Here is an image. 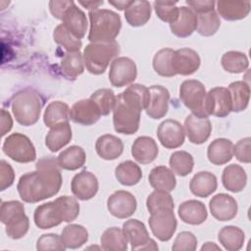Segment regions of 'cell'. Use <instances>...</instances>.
I'll use <instances>...</instances> for the list:
<instances>
[{"instance_id": "d590c367", "label": "cell", "mask_w": 251, "mask_h": 251, "mask_svg": "<svg viewBox=\"0 0 251 251\" xmlns=\"http://www.w3.org/2000/svg\"><path fill=\"white\" fill-rule=\"evenodd\" d=\"M228 91L231 99V111L239 113L244 111L250 99V87L245 81L237 80L228 85Z\"/></svg>"}, {"instance_id": "60d3db41", "label": "cell", "mask_w": 251, "mask_h": 251, "mask_svg": "<svg viewBox=\"0 0 251 251\" xmlns=\"http://www.w3.org/2000/svg\"><path fill=\"white\" fill-rule=\"evenodd\" d=\"M61 71L68 79H75L84 71L82 54L77 52H67L61 61Z\"/></svg>"}, {"instance_id": "7402d4cb", "label": "cell", "mask_w": 251, "mask_h": 251, "mask_svg": "<svg viewBox=\"0 0 251 251\" xmlns=\"http://www.w3.org/2000/svg\"><path fill=\"white\" fill-rule=\"evenodd\" d=\"M172 32L177 37H187L197 28V14L189 7H179L177 20L170 24Z\"/></svg>"}, {"instance_id": "f5cc1de1", "label": "cell", "mask_w": 251, "mask_h": 251, "mask_svg": "<svg viewBox=\"0 0 251 251\" xmlns=\"http://www.w3.org/2000/svg\"><path fill=\"white\" fill-rule=\"evenodd\" d=\"M197 248V238L190 231L179 232L172 246L174 251H194Z\"/></svg>"}, {"instance_id": "6125c7cd", "label": "cell", "mask_w": 251, "mask_h": 251, "mask_svg": "<svg viewBox=\"0 0 251 251\" xmlns=\"http://www.w3.org/2000/svg\"><path fill=\"white\" fill-rule=\"evenodd\" d=\"M201 250H220L221 251V248L216 245L214 242H206L202 247H201Z\"/></svg>"}, {"instance_id": "e0dca14e", "label": "cell", "mask_w": 251, "mask_h": 251, "mask_svg": "<svg viewBox=\"0 0 251 251\" xmlns=\"http://www.w3.org/2000/svg\"><path fill=\"white\" fill-rule=\"evenodd\" d=\"M148 89L149 102L145 109L147 116L154 120L164 118L169 110V90L162 85H152Z\"/></svg>"}, {"instance_id": "94428289", "label": "cell", "mask_w": 251, "mask_h": 251, "mask_svg": "<svg viewBox=\"0 0 251 251\" xmlns=\"http://www.w3.org/2000/svg\"><path fill=\"white\" fill-rule=\"evenodd\" d=\"M78 3L82 5L84 8L88 9L89 11H93V10H96L100 5H103L104 1H86V2L79 1Z\"/></svg>"}, {"instance_id": "4fadbf2b", "label": "cell", "mask_w": 251, "mask_h": 251, "mask_svg": "<svg viewBox=\"0 0 251 251\" xmlns=\"http://www.w3.org/2000/svg\"><path fill=\"white\" fill-rule=\"evenodd\" d=\"M184 132L191 143L202 144L211 135L212 124L208 117H200L191 113L184 120Z\"/></svg>"}, {"instance_id": "277c9868", "label": "cell", "mask_w": 251, "mask_h": 251, "mask_svg": "<svg viewBox=\"0 0 251 251\" xmlns=\"http://www.w3.org/2000/svg\"><path fill=\"white\" fill-rule=\"evenodd\" d=\"M11 102L16 121L24 126H32L38 121L44 104L42 96L36 90L30 88L15 93Z\"/></svg>"}, {"instance_id": "ab89813d", "label": "cell", "mask_w": 251, "mask_h": 251, "mask_svg": "<svg viewBox=\"0 0 251 251\" xmlns=\"http://www.w3.org/2000/svg\"><path fill=\"white\" fill-rule=\"evenodd\" d=\"M101 247L107 251H126L127 249V240L123 229L112 226L107 228L100 238Z\"/></svg>"}, {"instance_id": "ee69618b", "label": "cell", "mask_w": 251, "mask_h": 251, "mask_svg": "<svg viewBox=\"0 0 251 251\" xmlns=\"http://www.w3.org/2000/svg\"><path fill=\"white\" fill-rule=\"evenodd\" d=\"M173 49L164 48L159 50L153 58V69L161 76L172 77L176 74L172 68V56L174 54Z\"/></svg>"}, {"instance_id": "7dc6e473", "label": "cell", "mask_w": 251, "mask_h": 251, "mask_svg": "<svg viewBox=\"0 0 251 251\" xmlns=\"http://www.w3.org/2000/svg\"><path fill=\"white\" fill-rule=\"evenodd\" d=\"M146 207L149 213H154L161 209L174 210L175 204L171 194L164 190L155 189L146 199Z\"/></svg>"}, {"instance_id": "b9f144b4", "label": "cell", "mask_w": 251, "mask_h": 251, "mask_svg": "<svg viewBox=\"0 0 251 251\" xmlns=\"http://www.w3.org/2000/svg\"><path fill=\"white\" fill-rule=\"evenodd\" d=\"M222 67L230 74H240L247 71L249 61L247 56L239 51L226 52L221 59Z\"/></svg>"}, {"instance_id": "2e32d148", "label": "cell", "mask_w": 251, "mask_h": 251, "mask_svg": "<svg viewBox=\"0 0 251 251\" xmlns=\"http://www.w3.org/2000/svg\"><path fill=\"white\" fill-rule=\"evenodd\" d=\"M99 188L98 179L89 171L83 170L76 174L71 182V189L73 194L79 200H89L93 198Z\"/></svg>"}, {"instance_id": "f6af8a7d", "label": "cell", "mask_w": 251, "mask_h": 251, "mask_svg": "<svg viewBox=\"0 0 251 251\" xmlns=\"http://www.w3.org/2000/svg\"><path fill=\"white\" fill-rule=\"evenodd\" d=\"M221 25L218 13L213 10L207 13L197 15V31L203 36H211L215 34Z\"/></svg>"}, {"instance_id": "f35d334b", "label": "cell", "mask_w": 251, "mask_h": 251, "mask_svg": "<svg viewBox=\"0 0 251 251\" xmlns=\"http://www.w3.org/2000/svg\"><path fill=\"white\" fill-rule=\"evenodd\" d=\"M218 239L225 249L237 251L243 246L245 234L243 230L237 226H226L219 231Z\"/></svg>"}, {"instance_id": "ac0fdd59", "label": "cell", "mask_w": 251, "mask_h": 251, "mask_svg": "<svg viewBox=\"0 0 251 251\" xmlns=\"http://www.w3.org/2000/svg\"><path fill=\"white\" fill-rule=\"evenodd\" d=\"M98 106L89 98L76 101L70 109V119L82 126H91L101 117Z\"/></svg>"}, {"instance_id": "9c48e42d", "label": "cell", "mask_w": 251, "mask_h": 251, "mask_svg": "<svg viewBox=\"0 0 251 251\" xmlns=\"http://www.w3.org/2000/svg\"><path fill=\"white\" fill-rule=\"evenodd\" d=\"M137 76V68L133 60L118 57L111 63L109 80L113 86L123 87L130 84Z\"/></svg>"}, {"instance_id": "cb8c5ba5", "label": "cell", "mask_w": 251, "mask_h": 251, "mask_svg": "<svg viewBox=\"0 0 251 251\" xmlns=\"http://www.w3.org/2000/svg\"><path fill=\"white\" fill-rule=\"evenodd\" d=\"M178 216L183 223L188 225H201L208 217L205 205L198 200H187L182 202L177 210Z\"/></svg>"}, {"instance_id": "4dcf8cb0", "label": "cell", "mask_w": 251, "mask_h": 251, "mask_svg": "<svg viewBox=\"0 0 251 251\" xmlns=\"http://www.w3.org/2000/svg\"><path fill=\"white\" fill-rule=\"evenodd\" d=\"M151 17V5L145 0H132L125 10V18L131 26L144 25Z\"/></svg>"}, {"instance_id": "5bb4252c", "label": "cell", "mask_w": 251, "mask_h": 251, "mask_svg": "<svg viewBox=\"0 0 251 251\" xmlns=\"http://www.w3.org/2000/svg\"><path fill=\"white\" fill-rule=\"evenodd\" d=\"M33 220L36 226L41 229L57 226L64 222V216L57 199L39 205L34 211Z\"/></svg>"}, {"instance_id": "9a60e30c", "label": "cell", "mask_w": 251, "mask_h": 251, "mask_svg": "<svg viewBox=\"0 0 251 251\" xmlns=\"http://www.w3.org/2000/svg\"><path fill=\"white\" fill-rule=\"evenodd\" d=\"M200 57L191 48H180L174 51L172 56V68L176 75H190L200 67Z\"/></svg>"}, {"instance_id": "7bdbcfd3", "label": "cell", "mask_w": 251, "mask_h": 251, "mask_svg": "<svg viewBox=\"0 0 251 251\" xmlns=\"http://www.w3.org/2000/svg\"><path fill=\"white\" fill-rule=\"evenodd\" d=\"M169 164L175 174L185 176L192 172L194 160L192 155L186 151H176L171 155Z\"/></svg>"}, {"instance_id": "f546056e", "label": "cell", "mask_w": 251, "mask_h": 251, "mask_svg": "<svg viewBox=\"0 0 251 251\" xmlns=\"http://www.w3.org/2000/svg\"><path fill=\"white\" fill-rule=\"evenodd\" d=\"M218 181L214 174L210 172H199L193 176L189 182L192 194L198 197H208L217 189Z\"/></svg>"}, {"instance_id": "c3c4849f", "label": "cell", "mask_w": 251, "mask_h": 251, "mask_svg": "<svg viewBox=\"0 0 251 251\" xmlns=\"http://www.w3.org/2000/svg\"><path fill=\"white\" fill-rule=\"evenodd\" d=\"M116 98L114 91L109 88L97 89L90 96V99L98 106L102 116H107L113 111L116 104Z\"/></svg>"}, {"instance_id": "6f0895ef", "label": "cell", "mask_w": 251, "mask_h": 251, "mask_svg": "<svg viewBox=\"0 0 251 251\" xmlns=\"http://www.w3.org/2000/svg\"><path fill=\"white\" fill-rule=\"evenodd\" d=\"M74 3V1H50L49 9L54 18L61 20L68 8Z\"/></svg>"}, {"instance_id": "d6986e66", "label": "cell", "mask_w": 251, "mask_h": 251, "mask_svg": "<svg viewBox=\"0 0 251 251\" xmlns=\"http://www.w3.org/2000/svg\"><path fill=\"white\" fill-rule=\"evenodd\" d=\"M209 208L212 216L221 222L232 220L238 210L235 199L226 193H219L213 196L209 202Z\"/></svg>"}, {"instance_id": "8fae6325", "label": "cell", "mask_w": 251, "mask_h": 251, "mask_svg": "<svg viewBox=\"0 0 251 251\" xmlns=\"http://www.w3.org/2000/svg\"><path fill=\"white\" fill-rule=\"evenodd\" d=\"M137 202L132 193L126 190H118L107 199V208L111 215L118 219H126L132 216L136 210Z\"/></svg>"}, {"instance_id": "91938a15", "label": "cell", "mask_w": 251, "mask_h": 251, "mask_svg": "<svg viewBox=\"0 0 251 251\" xmlns=\"http://www.w3.org/2000/svg\"><path fill=\"white\" fill-rule=\"evenodd\" d=\"M132 0H118V1H111L109 0L108 3L110 5H113L115 8L119 10H126L131 3Z\"/></svg>"}, {"instance_id": "ba28073f", "label": "cell", "mask_w": 251, "mask_h": 251, "mask_svg": "<svg viewBox=\"0 0 251 251\" xmlns=\"http://www.w3.org/2000/svg\"><path fill=\"white\" fill-rule=\"evenodd\" d=\"M152 233L161 241L170 240L176 232L177 222L172 209H161L150 214L148 220Z\"/></svg>"}, {"instance_id": "44dd1931", "label": "cell", "mask_w": 251, "mask_h": 251, "mask_svg": "<svg viewBox=\"0 0 251 251\" xmlns=\"http://www.w3.org/2000/svg\"><path fill=\"white\" fill-rule=\"evenodd\" d=\"M159 148L156 141L149 136L137 137L131 146L132 157L142 165L152 163L157 158Z\"/></svg>"}, {"instance_id": "484cf974", "label": "cell", "mask_w": 251, "mask_h": 251, "mask_svg": "<svg viewBox=\"0 0 251 251\" xmlns=\"http://www.w3.org/2000/svg\"><path fill=\"white\" fill-rule=\"evenodd\" d=\"M95 150L99 157L104 160H115L119 158L124 151V143L121 138L104 134L98 137L95 143Z\"/></svg>"}, {"instance_id": "816d5d0a", "label": "cell", "mask_w": 251, "mask_h": 251, "mask_svg": "<svg viewBox=\"0 0 251 251\" xmlns=\"http://www.w3.org/2000/svg\"><path fill=\"white\" fill-rule=\"evenodd\" d=\"M36 249L38 251H48V250L63 251L66 249V247L61 240V236H59L56 233H47V234H42L37 239Z\"/></svg>"}, {"instance_id": "1f68e13d", "label": "cell", "mask_w": 251, "mask_h": 251, "mask_svg": "<svg viewBox=\"0 0 251 251\" xmlns=\"http://www.w3.org/2000/svg\"><path fill=\"white\" fill-rule=\"evenodd\" d=\"M148 180L154 189L167 192L173 191L176 185L174 172L166 166H157L153 168L148 176Z\"/></svg>"}, {"instance_id": "f1b7e54d", "label": "cell", "mask_w": 251, "mask_h": 251, "mask_svg": "<svg viewBox=\"0 0 251 251\" xmlns=\"http://www.w3.org/2000/svg\"><path fill=\"white\" fill-rule=\"evenodd\" d=\"M72 137V127L69 122L61 123L50 128L45 137V145L51 152H57L65 147Z\"/></svg>"}, {"instance_id": "d4e9b609", "label": "cell", "mask_w": 251, "mask_h": 251, "mask_svg": "<svg viewBox=\"0 0 251 251\" xmlns=\"http://www.w3.org/2000/svg\"><path fill=\"white\" fill-rule=\"evenodd\" d=\"M207 157L216 166L226 164L233 157V143L226 138L213 140L208 146Z\"/></svg>"}, {"instance_id": "83f0119b", "label": "cell", "mask_w": 251, "mask_h": 251, "mask_svg": "<svg viewBox=\"0 0 251 251\" xmlns=\"http://www.w3.org/2000/svg\"><path fill=\"white\" fill-rule=\"evenodd\" d=\"M222 182L224 187L228 191L234 193L240 192L246 186L247 175L241 166L231 164L224 169Z\"/></svg>"}, {"instance_id": "52a82bcc", "label": "cell", "mask_w": 251, "mask_h": 251, "mask_svg": "<svg viewBox=\"0 0 251 251\" xmlns=\"http://www.w3.org/2000/svg\"><path fill=\"white\" fill-rule=\"evenodd\" d=\"M3 152L18 163H29L35 160L36 151L30 139L19 132L10 134L2 146Z\"/></svg>"}, {"instance_id": "680465c9", "label": "cell", "mask_w": 251, "mask_h": 251, "mask_svg": "<svg viewBox=\"0 0 251 251\" xmlns=\"http://www.w3.org/2000/svg\"><path fill=\"white\" fill-rule=\"evenodd\" d=\"M12 126H13V120L10 113L2 109L1 110V135L4 136L7 132H9Z\"/></svg>"}, {"instance_id": "681fc988", "label": "cell", "mask_w": 251, "mask_h": 251, "mask_svg": "<svg viewBox=\"0 0 251 251\" xmlns=\"http://www.w3.org/2000/svg\"><path fill=\"white\" fill-rule=\"evenodd\" d=\"M176 2H164V1H155L153 3L154 10L158 18L166 23L173 24L178 18L179 8L176 6Z\"/></svg>"}, {"instance_id": "4316f807", "label": "cell", "mask_w": 251, "mask_h": 251, "mask_svg": "<svg viewBox=\"0 0 251 251\" xmlns=\"http://www.w3.org/2000/svg\"><path fill=\"white\" fill-rule=\"evenodd\" d=\"M0 220L6 227H12L28 220L25 213V206L17 200L4 201L0 208Z\"/></svg>"}, {"instance_id": "7a4b0ae2", "label": "cell", "mask_w": 251, "mask_h": 251, "mask_svg": "<svg viewBox=\"0 0 251 251\" xmlns=\"http://www.w3.org/2000/svg\"><path fill=\"white\" fill-rule=\"evenodd\" d=\"M149 102V89L133 83L120 93L113 109L114 128L118 133L133 134L139 128L140 115Z\"/></svg>"}, {"instance_id": "603a6c76", "label": "cell", "mask_w": 251, "mask_h": 251, "mask_svg": "<svg viewBox=\"0 0 251 251\" xmlns=\"http://www.w3.org/2000/svg\"><path fill=\"white\" fill-rule=\"evenodd\" d=\"M123 231L132 250H141L150 239L145 225L136 219L125 222L123 224Z\"/></svg>"}, {"instance_id": "836d02e7", "label": "cell", "mask_w": 251, "mask_h": 251, "mask_svg": "<svg viewBox=\"0 0 251 251\" xmlns=\"http://www.w3.org/2000/svg\"><path fill=\"white\" fill-rule=\"evenodd\" d=\"M86 155L84 150L77 145H73L63 150L57 157V163L61 169L75 171L85 164Z\"/></svg>"}, {"instance_id": "6da1fadb", "label": "cell", "mask_w": 251, "mask_h": 251, "mask_svg": "<svg viewBox=\"0 0 251 251\" xmlns=\"http://www.w3.org/2000/svg\"><path fill=\"white\" fill-rule=\"evenodd\" d=\"M62 182L57 159L44 157L36 163L34 172L25 174L20 177L17 188L23 201L36 203L56 195Z\"/></svg>"}, {"instance_id": "8992f818", "label": "cell", "mask_w": 251, "mask_h": 251, "mask_svg": "<svg viewBox=\"0 0 251 251\" xmlns=\"http://www.w3.org/2000/svg\"><path fill=\"white\" fill-rule=\"evenodd\" d=\"M206 88L196 79L184 80L179 86V99L192 114L200 117H208L205 111Z\"/></svg>"}, {"instance_id": "ffe728a7", "label": "cell", "mask_w": 251, "mask_h": 251, "mask_svg": "<svg viewBox=\"0 0 251 251\" xmlns=\"http://www.w3.org/2000/svg\"><path fill=\"white\" fill-rule=\"evenodd\" d=\"M63 25L77 39L84 37L87 30V19L83 11H81L74 2L65 12L62 19Z\"/></svg>"}, {"instance_id": "e575fe53", "label": "cell", "mask_w": 251, "mask_h": 251, "mask_svg": "<svg viewBox=\"0 0 251 251\" xmlns=\"http://www.w3.org/2000/svg\"><path fill=\"white\" fill-rule=\"evenodd\" d=\"M115 176L121 184L132 186L140 181L142 177V171L136 163L127 160L120 163L116 167Z\"/></svg>"}, {"instance_id": "db71d44e", "label": "cell", "mask_w": 251, "mask_h": 251, "mask_svg": "<svg viewBox=\"0 0 251 251\" xmlns=\"http://www.w3.org/2000/svg\"><path fill=\"white\" fill-rule=\"evenodd\" d=\"M233 155L241 163L249 164L251 162V138L245 137L233 145Z\"/></svg>"}, {"instance_id": "5b68a950", "label": "cell", "mask_w": 251, "mask_h": 251, "mask_svg": "<svg viewBox=\"0 0 251 251\" xmlns=\"http://www.w3.org/2000/svg\"><path fill=\"white\" fill-rule=\"evenodd\" d=\"M119 53L120 46L115 40L107 43H89L84 47L82 56L86 70L92 75H101Z\"/></svg>"}, {"instance_id": "bcb514c9", "label": "cell", "mask_w": 251, "mask_h": 251, "mask_svg": "<svg viewBox=\"0 0 251 251\" xmlns=\"http://www.w3.org/2000/svg\"><path fill=\"white\" fill-rule=\"evenodd\" d=\"M53 39L57 44L63 46L67 52H77L82 46L81 40L75 37L63 24H60L55 27L53 31Z\"/></svg>"}, {"instance_id": "8d00e7d4", "label": "cell", "mask_w": 251, "mask_h": 251, "mask_svg": "<svg viewBox=\"0 0 251 251\" xmlns=\"http://www.w3.org/2000/svg\"><path fill=\"white\" fill-rule=\"evenodd\" d=\"M61 240L66 248L76 249L81 247L88 240V231L80 225L71 224L64 227Z\"/></svg>"}, {"instance_id": "11a10c76", "label": "cell", "mask_w": 251, "mask_h": 251, "mask_svg": "<svg viewBox=\"0 0 251 251\" xmlns=\"http://www.w3.org/2000/svg\"><path fill=\"white\" fill-rule=\"evenodd\" d=\"M15 180V173L13 168L5 160L0 162V190L3 191L10 187Z\"/></svg>"}, {"instance_id": "3957f363", "label": "cell", "mask_w": 251, "mask_h": 251, "mask_svg": "<svg viewBox=\"0 0 251 251\" xmlns=\"http://www.w3.org/2000/svg\"><path fill=\"white\" fill-rule=\"evenodd\" d=\"M88 17L90 22L88 40L91 43L115 41L122 27L120 15L111 10L96 9L89 11Z\"/></svg>"}, {"instance_id": "74e56055", "label": "cell", "mask_w": 251, "mask_h": 251, "mask_svg": "<svg viewBox=\"0 0 251 251\" xmlns=\"http://www.w3.org/2000/svg\"><path fill=\"white\" fill-rule=\"evenodd\" d=\"M70 120V108L68 104L62 101L50 102L43 115V122L46 126L53 127L61 123L69 122Z\"/></svg>"}, {"instance_id": "d6a6232c", "label": "cell", "mask_w": 251, "mask_h": 251, "mask_svg": "<svg viewBox=\"0 0 251 251\" xmlns=\"http://www.w3.org/2000/svg\"><path fill=\"white\" fill-rule=\"evenodd\" d=\"M219 15L226 21H238L246 18L250 12L249 1H218Z\"/></svg>"}, {"instance_id": "7c38bea8", "label": "cell", "mask_w": 251, "mask_h": 251, "mask_svg": "<svg viewBox=\"0 0 251 251\" xmlns=\"http://www.w3.org/2000/svg\"><path fill=\"white\" fill-rule=\"evenodd\" d=\"M158 139L167 149H175L180 147L185 138L183 126L176 120H165L157 129Z\"/></svg>"}, {"instance_id": "9f6ffc18", "label": "cell", "mask_w": 251, "mask_h": 251, "mask_svg": "<svg viewBox=\"0 0 251 251\" xmlns=\"http://www.w3.org/2000/svg\"><path fill=\"white\" fill-rule=\"evenodd\" d=\"M186 4L198 15V14H203V13H207L215 10L216 2L212 0H194V1L187 0Z\"/></svg>"}, {"instance_id": "f907efd6", "label": "cell", "mask_w": 251, "mask_h": 251, "mask_svg": "<svg viewBox=\"0 0 251 251\" xmlns=\"http://www.w3.org/2000/svg\"><path fill=\"white\" fill-rule=\"evenodd\" d=\"M64 216V222L70 223L75 221L79 214V204L75 198L64 195L56 198Z\"/></svg>"}, {"instance_id": "30bf717a", "label": "cell", "mask_w": 251, "mask_h": 251, "mask_svg": "<svg viewBox=\"0 0 251 251\" xmlns=\"http://www.w3.org/2000/svg\"><path fill=\"white\" fill-rule=\"evenodd\" d=\"M205 111L207 116L225 118L231 112V99L227 88L217 86L206 93Z\"/></svg>"}]
</instances>
